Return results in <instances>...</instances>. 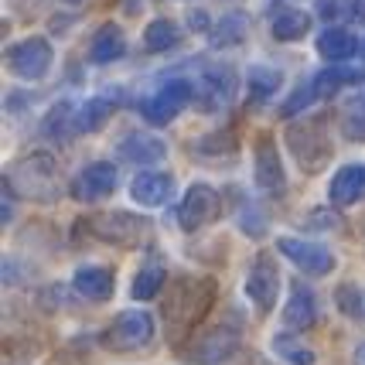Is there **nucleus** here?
Here are the masks:
<instances>
[{
  "label": "nucleus",
  "mask_w": 365,
  "mask_h": 365,
  "mask_svg": "<svg viewBox=\"0 0 365 365\" xmlns=\"http://www.w3.org/2000/svg\"><path fill=\"white\" fill-rule=\"evenodd\" d=\"M239 341H242V321L229 314V318H222L219 324H212L198 334L185 349V359L191 365H222L225 359H232L239 351Z\"/></svg>",
  "instance_id": "obj_1"
},
{
  "label": "nucleus",
  "mask_w": 365,
  "mask_h": 365,
  "mask_svg": "<svg viewBox=\"0 0 365 365\" xmlns=\"http://www.w3.org/2000/svg\"><path fill=\"white\" fill-rule=\"evenodd\" d=\"M212 297H215V284L212 280H181L168 294V304H164L168 328L171 331H188L191 324L208 311Z\"/></svg>",
  "instance_id": "obj_2"
},
{
  "label": "nucleus",
  "mask_w": 365,
  "mask_h": 365,
  "mask_svg": "<svg viewBox=\"0 0 365 365\" xmlns=\"http://www.w3.org/2000/svg\"><path fill=\"white\" fill-rule=\"evenodd\" d=\"M150 338H154V318L147 311H123L106 328L103 345L113 351H133V349H143Z\"/></svg>",
  "instance_id": "obj_3"
},
{
  "label": "nucleus",
  "mask_w": 365,
  "mask_h": 365,
  "mask_svg": "<svg viewBox=\"0 0 365 365\" xmlns=\"http://www.w3.org/2000/svg\"><path fill=\"white\" fill-rule=\"evenodd\" d=\"M191 82L185 79H171V82H164L158 93L150 96V99H143L140 103V113H143V120L147 123H154V127H164V123H171L178 113L185 110L191 103Z\"/></svg>",
  "instance_id": "obj_4"
},
{
  "label": "nucleus",
  "mask_w": 365,
  "mask_h": 365,
  "mask_svg": "<svg viewBox=\"0 0 365 365\" xmlns=\"http://www.w3.org/2000/svg\"><path fill=\"white\" fill-rule=\"evenodd\" d=\"M17 191L21 195H28V198H38V202H45L55 195V160L48 158V154H28V158L17 164Z\"/></svg>",
  "instance_id": "obj_5"
},
{
  "label": "nucleus",
  "mask_w": 365,
  "mask_h": 365,
  "mask_svg": "<svg viewBox=\"0 0 365 365\" xmlns=\"http://www.w3.org/2000/svg\"><path fill=\"white\" fill-rule=\"evenodd\" d=\"M277 250L297 267V270L311 273V277H324L334 270V256L321 246V242H307V239H294V236H280L277 239Z\"/></svg>",
  "instance_id": "obj_6"
},
{
  "label": "nucleus",
  "mask_w": 365,
  "mask_h": 365,
  "mask_svg": "<svg viewBox=\"0 0 365 365\" xmlns=\"http://www.w3.org/2000/svg\"><path fill=\"white\" fill-rule=\"evenodd\" d=\"M7 65L21 79H41L51 68V45L45 38H28L7 48Z\"/></svg>",
  "instance_id": "obj_7"
},
{
  "label": "nucleus",
  "mask_w": 365,
  "mask_h": 365,
  "mask_svg": "<svg viewBox=\"0 0 365 365\" xmlns=\"http://www.w3.org/2000/svg\"><path fill=\"white\" fill-rule=\"evenodd\" d=\"M277 290H280V273H277V263H273L267 253H259L253 259V270L246 277V297L267 314L273 304H277Z\"/></svg>",
  "instance_id": "obj_8"
},
{
  "label": "nucleus",
  "mask_w": 365,
  "mask_h": 365,
  "mask_svg": "<svg viewBox=\"0 0 365 365\" xmlns=\"http://www.w3.org/2000/svg\"><path fill=\"white\" fill-rule=\"evenodd\" d=\"M215 208H219V195L212 185H191L185 191V202L178 208V225L185 229V232H195V229H202V225L215 215Z\"/></svg>",
  "instance_id": "obj_9"
},
{
  "label": "nucleus",
  "mask_w": 365,
  "mask_h": 365,
  "mask_svg": "<svg viewBox=\"0 0 365 365\" xmlns=\"http://www.w3.org/2000/svg\"><path fill=\"white\" fill-rule=\"evenodd\" d=\"M116 188V168L113 164H89V168H82L76 181H72V198H79V202H99V198H106L113 195Z\"/></svg>",
  "instance_id": "obj_10"
},
{
  "label": "nucleus",
  "mask_w": 365,
  "mask_h": 365,
  "mask_svg": "<svg viewBox=\"0 0 365 365\" xmlns=\"http://www.w3.org/2000/svg\"><path fill=\"white\" fill-rule=\"evenodd\" d=\"M256 188L267 198H280L287 191V175L280 168V154L270 140H263L256 147Z\"/></svg>",
  "instance_id": "obj_11"
},
{
  "label": "nucleus",
  "mask_w": 365,
  "mask_h": 365,
  "mask_svg": "<svg viewBox=\"0 0 365 365\" xmlns=\"http://www.w3.org/2000/svg\"><path fill=\"white\" fill-rule=\"evenodd\" d=\"M130 195L133 202L143 208H158L164 202H171L175 195V178L168 171H140V175L130 181Z\"/></svg>",
  "instance_id": "obj_12"
},
{
  "label": "nucleus",
  "mask_w": 365,
  "mask_h": 365,
  "mask_svg": "<svg viewBox=\"0 0 365 365\" xmlns=\"http://www.w3.org/2000/svg\"><path fill=\"white\" fill-rule=\"evenodd\" d=\"M93 232L96 236H103L106 242L130 246L133 239L143 236V219L127 215V212H110V215H103V219H93Z\"/></svg>",
  "instance_id": "obj_13"
},
{
  "label": "nucleus",
  "mask_w": 365,
  "mask_h": 365,
  "mask_svg": "<svg viewBox=\"0 0 365 365\" xmlns=\"http://www.w3.org/2000/svg\"><path fill=\"white\" fill-rule=\"evenodd\" d=\"M328 195H331L334 205H341V208L359 205L365 198V164H349V168H341V171L331 178Z\"/></svg>",
  "instance_id": "obj_14"
},
{
  "label": "nucleus",
  "mask_w": 365,
  "mask_h": 365,
  "mask_svg": "<svg viewBox=\"0 0 365 365\" xmlns=\"http://www.w3.org/2000/svg\"><path fill=\"white\" fill-rule=\"evenodd\" d=\"M314 321H318L314 294H311L307 287H294V290H290V301H287V307H284V324L290 331H307Z\"/></svg>",
  "instance_id": "obj_15"
},
{
  "label": "nucleus",
  "mask_w": 365,
  "mask_h": 365,
  "mask_svg": "<svg viewBox=\"0 0 365 365\" xmlns=\"http://www.w3.org/2000/svg\"><path fill=\"white\" fill-rule=\"evenodd\" d=\"M72 287L86 301H106L113 297V273L106 267H82L72 277Z\"/></svg>",
  "instance_id": "obj_16"
},
{
  "label": "nucleus",
  "mask_w": 365,
  "mask_h": 365,
  "mask_svg": "<svg viewBox=\"0 0 365 365\" xmlns=\"http://www.w3.org/2000/svg\"><path fill=\"white\" fill-rule=\"evenodd\" d=\"M127 51V41H123V31L116 24H103L99 31L93 34V45H89V58L96 65H110L116 58H123Z\"/></svg>",
  "instance_id": "obj_17"
},
{
  "label": "nucleus",
  "mask_w": 365,
  "mask_h": 365,
  "mask_svg": "<svg viewBox=\"0 0 365 365\" xmlns=\"http://www.w3.org/2000/svg\"><path fill=\"white\" fill-rule=\"evenodd\" d=\"M287 140H290V150H294L297 164L307 158V147H314L324 160H328V154H331V147L324 143V127H321V123H314V120H311V123H297V127H290Z\"/></svg>",
  "instance_id": "obj_18"
},
{
  "label": "nucleus",
  "mask_w": 365,
  "mask_h": 365,
  "mask_svg": "<svg viewBox=\"0 0 365 365\" xmlns=\"http://www.w3.org/2000/svg\"><path fill=\"white\" fill-rule=\"evenodd\" d=\"M355 51H359V38L351 31H345V28H328V31H321V38H318L321 58H328V62H349Z\"/></svg>",
  "instance_id": "obj_19"
},
{
  "label": "nucleus",
  "mask_w": 365,
  "mask_h": 365,
  "mask_svg": "<svg viewBox=\"0 0 365 365\" xmlns=\"http://www.w3.org/2000/svg\"><path fill=\"white\" fill-rule=\"evenodd\" d=\"M365 79V68H355V65H334V68H324L314 76V93L318 96H334L338 89H345V86H359Z\"/></svg>",
  "instance_id": "obj_20"
},
{
  "label": "nucleus",
  "mask_w": 365,
  "mask_h": 365,
  "mask_svg": "<svg viewBox=\"0 0 365 365\" xmlns=\"http://www.w3.org/2000/svg\"><path fill=\"white\" fill-rule=\"evenodd\" d=\"M164 154H168V147L160 140L143 137V133H130V137H123V143H120V158L130 160V164H158Z\"/></svg>",
  "instance_id": "obj_21"
},
{
  "label": "nucleus",
  "mask_w": 365,
  "mask_h": 365,
  "mask_svg": "<svg viewBox=\"0 0 365 365\" xmlns=\"http://www.w3.org/2000/svg\"><path fill=\"white\" fill-rule=\"evenodd\" d=\"M178 38H181V31H178L175 21L158 17V21H150V24H147V31H143V45L150 48V51H168V48L178 45Z\"/></svg>",
  "instance_id": "obj_22"
},
{
  "label": "nucleus",
  "mask_w": 365,
  "mask_h": 365,
  "mask_svg": "<svg viewBox=\"0 0 365 365\" xmlns=\"http://www.w3.org/2000/svg\"><path fill=\"white\" fill-rule=\"evenodd\" d=\"M164 267L160 263H150V267H143L137 277H133V287H130V294H133V301H150V297H158V290L164 287Z\"/></svg>",
  "instance_id": "obj_23"
},
{
  "label": "nucleus",
  "mask_w": 365,
  "mask_h": 365,
  "mask_svg": "<svg viewBox=\"0 0 365 365\" xmlns=\"http://www.w3.org/2000/svg\"><path fill=\"white\" fill-rule=\"evenodd\" d=\"M307 28H311V17L304 11H284L273 21V38L277 41H297V38L307 34Z\"/></svg>",
  "instance_id": "obj_24"
},
{
  "label": "nucleus",
  "mask_w": 365,
  "mask_h": 365,
  "mask_svg": "<svg viewBox=\"0 0 365 365\" xmlns=\"http://www.w3.org/2000/svg\"><path fill=\"white\" fill-rule=\"evenodd\" d=\"M110 113H113V99L96 96V99H89V103L76 113V130H86V133H89V130L103 127V123L110 120Z\"/></svg>",
  "instance_id": "obj_25"
},
{
  "label": "nucleus",
  "mask_w": 365,
  "mask_h": 365,
  "mask_svg": "<svg viewBox=\"0 0 365 365\" xmlns=\"http://www.w3.org/2000/svg\"><path fill=\"white\" fill-rule=\"evenodd\" d=\"M284 82V76L277 72V68H267V65H256L253 72H250V99L253 103H263V99H270L277 93V86Z\"/></svg>",
  "instance_id": "obj_26"
},
{
  "label": "nucleus",
  "mask_w": 365,
  "mask_h": 365,
  "mask_svg": "<svg viewBox=\"0 0 365 365\" xmlns=\"http://www.w3.org/2000/svg\"><path fill=\"white\" fill-rule=\"evenodd\" d=\"M273 351H277L287 365H314V351L304 349L301 341L290 338V334H277V338H273Z\"/></svg>",
  "instance_id": "obj_27"
},
{
  "label": "nucleus",
  "mask_w": 365,
  "mask_h": 365,
  "mask_svg": "<svg viewBox=\"0 0 365 365\" xmlns=\"http://www.w3.org/2000/svg\"><path fill=\"white\" fill-rule=\"evenodd\" d=\"M72 130H76V113H72V106H68V103H58V106L45 116V133H48V137H58V140H62V137H68Z\"/></svg>",
  "instance_id": "obj_28"
},
{
  "label": "nucleus",
  "mask_w": 365,
  "mask_h": 365,
  "mask_svg": "<svg viewBox=\"0 0 365 365\" xmlns=\"http://www.w3.org/2000/svg\"><path fill=\"white\" fill-rule=\"evenodd\" d=\"M242 28H246V24H242V17L229 14L222 24L212 31V45H219V48H222V45H236L239 38H242Z\"/></svg>",
  "instance_id": "obj_29"
},
{
  "label": "nucleus",
  "mask_w": 365,
  "mask_h": 365,
  "mask_svg": "<svg viewBox=\"0 0 365 365\" xmlns=\"http://www.w3.org/2000/svg\"><path fill=\"white\" fill-rule=\"evenodd\" d=\"M334 301H338V311L341 314H349V318H362V297H359V287L351 284H341L338 290H334Z\"/></svg>",
  "instance_id": "obj_30"
},
{
  "label": "nucleus",
  "mask_w": 365,
  "mask_h": 365,
  "mask_svg": "<svg viewBox=\"0 0 365 365\" xmlns=\"http://www.w3.org/2000/svg\"><path fill=\"white\" fill-rule=\"evenodd\" d=\"M314 99H318V93H314V82H311V86H304L297 96H290L280 113H284V116H294V113H301L304 106H307V103H314Z\"/></svg>",
  "instance_id": "obj_31"
},
{
  "label": "nucleus",
  "mask_w": 365,
  "mask_h": 365,
  "mask_svg": "<svg viewBox=\"0 0 365 365\" xmlns=\"http://www.w3.org/2000/svg\"><path fill=\"white\" fill-rule=\"evenodd\" d=\"M68 4H76V0H68Z\"/></svg>",
  "instance_id": "obj_32"
}]
</instances>
